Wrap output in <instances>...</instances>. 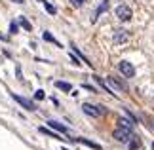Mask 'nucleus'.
Instances as JSON below:
<instances>
[{"instance_id": "dca6fc26", "label": "nucleus", "mask_w": 154, "mask_h": 150, "mask_svg": "<svg viewBox=\"0 0 154 150\" xmlns=\"http://www.w3.org/2000/svg\"><path fill=\"white\" fill-rule=\"evenodd\" d=\"M40 133H46V135H50V137H53V139H61L59 135H55L53 131H50V129H46V127H40Z\"/></svg>"}, {"instance_id": "a211bd4d", "label": "nucleus", "mask_w": 154, "mask_h": 150, "mask_svg": "<svg viewBox=\"0 0 154 150\" xmlns=\"http://www.w3.org/2000/svg\"><path fill=\"white\" fill-rule=\"evenodd\" d=\"M44 97H46V93L42 91V89H38V91H36V93H34V99H38V101H42Z\"/></svg>"}, {"instance_id": "2eb2a0df", "label": "nucleus", "mask_w": 154, "mask_h": 150, "mask_svg": "<svg viewBox=\"0 0 154 150\" xmlns=\"http://www.w3.org/2000/svg\"><path fill=\"white\" fill-rule=\"evenodd\" d=\"M44 40H46V42H51V44H55V46H61V44H59V42H57L55 38L51 36L50 32H44Z\"/></svg>"}, {"instance_id": "7ed1b4c3", "label": "nucleus", "mask_w": 154, "mask_h": 150, "mask_svg": "<svg viewBox=\"0 0 154 150\" xmlns=\"http://www.w3.org/2000/svg\"><path fill=\"white\" fill-rule=\"evenodd\" d=\"M114 139L116 141H120V142H128L129 141V137H131V129H126V127H120L118 125V129H114Z\"/></svg>"}, {"instance_id": "5701e85b", "label": "nucleus", "mask_w": 154, "mask_h": 150, "mask_svg": "<svg viewBox=\"0 0 154 150\" xmlns=\"http://www.w3.org/2000/svg\"><path fill=\"white\" fill-rule=\"evenodd\" d=\"M0 40H6V36H2V34H0Z\"/></svg>"}, {"instance_id": "39448f33", "label": "nucleus", "mask_w": 154, "mask_h": 150, "mask_svg": "<svg viewBox=\"0 0 154 150\" xmlns=\"http://www.w3.org/2000/svg\"><path fill=\"white\" fill-rule=\"evenodd\" d=\"M11 97H14L17 103L23 106V109H27V110H31V112H32V110H36V106H34L32 101H29V99H25V97H21V95H17V93H14Z\"/></svg>"}, {"instance_id": "423d86ee", "label": "nucleus", "mask_w": 154, "mask_h": 150, "mask_svg": "<svg viewBox=\"0 0 154 150\" xmlns=\"http://www.w3.org/2000/svg\"><path fill=\"white\" fill-rule=\"evenodd\" d=\"M128 38H129L128 31H116L114 32V44H124V42H128Z\"/></svg>"}, {"instance_id": "0eeeda50", "label": "nucleus", "mask_w": 154, "mask_h": 150, "mask_svg": "<svg viewBox=\"0 0 154 150\" xmlns=\"http://www.w3.org/2000/svg\"><path fill=\"white\" fill-rule=\"evenodd\" d=\"M106 80H109V84H110L112 87H116V89H122V91L126 89V84H124V82H120V80H118V78H114V76H109Z\"/></svg>"}, {"instance_id": "1a4fd4ad", "label": "nucleus", "mask_w": 154, "mask_h": 150, "mask_svg": "<svg viewBox=\"0 0 154 150\" xmlns=\"http://www.w3.org/2000/svg\"><path fill=\"white\" fill-rule=\"evenodd\" d=\"M48 125H50L51 129H57V131H61V133H69V129L65 127L63 124H59V122H55V120H50V122H48Z\"/></svg>"}, {"instance_id": "f8f14e48", "label": "nucleus", "mask_w": 154, "mask_h": 150, "mask_svg": "<svg viewBox=\"0 0 154 150\" xmlns=\"http://www.w3.org/2000/svg\"><path fill=\"white\" fill-rule=\"evenodd\" d=\"M55 87L63 89V91H72V86L69 82H55Z\"/></svg>"}, {"instance_id": "f3484780", "label": "nucleus", "mask_w": 154, "mask_h": 150, "mask_svg": "<svg viewBox=\"0 0 154 150\" xmlns=\"http://www.w3.org/2000/svg\"><path fill=\"white\" fill-rule=\"evenodd\" d=\"M19 23H21V27L25 29V31H31V29H32V27H31V23H29V21L25 19V17H21V19H19Z\"/></svg>"}, {"instance_id": "6e6552de", "label": "nucleus", "mask_w": 154, "mask_h": 150, "mask_svg": "<svg viewBox=\"0 0 154 150\" xmlns=\"http://www.w3.org/2000/svg\"><path fill=\"white\" fill-rule=\"evenodd\" d=\"M106 10H109V0H103L101 6H99V8L95 10V15H93V19H91V21H97V17L101 15V14H105Z\"/></svg>"}, {"instance_id": "20e7f679", "label": "nucleus", "mask_w": 154, "mask_h": 150, "mask_svg": "<svg viewBox=\"0 0 154 150\" xmlns=\"http://www.w3.org/2000/svg\"><path fill=\"white\" fill-rule=\"evenodd\" d=\"M118 69H120V72L126 76V78H133V76H135V67H133L129 61H120Z\"/></svg>"}, {"instance_id": "ddd939ff", "label": "nucleus", "mask_w": 154, "mask_h": 150, "mask_svg": "<svg viewBox=\"0 0 154 150\" xmlns=\"http://www.w3.org/2000/svg\"><path fill=\"white\" fill-rule=\"evenodd\" d=\"M93 78H95V82H97V84H99V86H101V87L105 89V91H106V93H112V89H110V87H109V86H106V84L103 82V78H99V76H93ZM112 95H114V93H112Z\"/></svg>"}, {"instance_id": "9b49d317", "label": "nucleus", "mask_w": 154, "mask_h": 150, "mask_svg": "<svg viewBox=\"0 0 154 150\" xmlns=\"http://www.w3.org/2000/svg\"><path fill=\"white\" fill-rule=\"evenodd\" d=\"M42 4H44V8H46V11H48L50 15H55L57 14V10H55V6H51L48 0H42Z\"/></svg>"}, {"instance_id": "b1692460", "label": "nucleus", "mask_w": 154, "mask_h": 150, "mask_svg": "<svg viewBox=\"0 0 154 150\" xmlns=\"http://www.w3.org/2000/svg\"><path fill=\"white\" fill-rule=\"evenodd\" d=\"M65 150H67V148H65Z\"/></svg>"}, {"instance_id": "9d476101", "label": "nucleus", "mask_w": 154, "mask_h": 150, "mask_svg": "<svg viewBox=\"0 0 154 150\" xmlns=\"http://www.w3.org/2000/svg\"><path fill=\"white\" fill-rule=\"evenodd\" d=\"M74 141H78V142H82V145H86V146H91V148H95V150H101V146H99L97 142H91V141H88V139H74Z\"/></svg>"}, {"instance_id": "4be33fe9", "label": "nucleus", "mask_w": 154, "mask_h": 150, "mask_svg": "<svg viewBox=\"0 0 154 150\" xmlns=\"http://www.w3.org/2000/svg\"><path fill=\"white\" fill-rule=\"evenodd\" d=\"M14 2H17V4H23V2H25V0H14Z\"/></svg>"}, {"instance_id": "f257e3e1", "label": "nucleus", "mask_w": 154, "mask_h": 150, "mask_svg": "<svg viewBox=\"0 0 154 150\" xmlns=\"http://www.w3.org/2000/svg\"><path fill=\"white\" fill-rule=\"evenodd\" d=\"M82 109H84V112L88 114V116H91V118H99V116H103V114H105L103 106H95V105H90V103H84V105H82Z\"/></svg>"}, {"instance_id": "f03ea898", "label": "nucleus", "mask_w": 154, "mask_h": 150, "mask_svg": "<svg viewBox=\"0 0 154 150\" xmlns=\"http://www.w3.org/2000/svg\"><path fill=\"white\" fill-rule=\"evenodd\" d=\"M131 8H129V6H126V4H120V6H118V8H116V17H118V19H120V21H129V19H131Z\"/></svg>"}, {"instance_id": "4468645a", "label": "nucleus", "mask_w": 154, "mask_h": 150, "mask_svg": "<svg viewBox=\"0 0 154 150\" xmlns=\"http://www.w3.org/2000/svg\"><path fill=\"white\" fill-rule=\"evenodd\" d=\"M118 124H120V127H126V129H131L133 127V124L129 122V120H126V118H120V120H118Z\"/></svg>"}, {"instance_id": "6ab92c4d", "label": "nucleus", "mask_w": 154, "mask_h": 150, "mask_svg": "<svg viewBox=\"0 0 154 150\" xmlns=\"http://www.w3.org/2000/svg\"><path fill=\"white\" fill-rule=\"evenodd\" d=\"M139 148V141L133 137V141H131V145H129V150H137Z\"/></svg>"}, {"instance_id": "412c9836", "label": "nucleus", "mask_w": 154, "mask_h": 150, "mask_svg": "<svg viewBox=\"0 0 154 150\" xmlns=\"http://www.w3.org/2000/svg\"><path fill=\"white\" fill-rule=\"evenodd\" d=\"M72 2V6H76V8H80V6H84V2L86 0H70Z\"/></svg>"}, {"instance_id": "aec40b11", "label": "nucleus", "mask_w": 154, "mask_h": 150, "mask_svg": "<svg viewBox=\"0 0 154 150\" xmlns=\"http://www.w3.org/2000/svg\"><path fill=\"white\" fill-rule=\"evenodd\" d=\"M17 29H19V27H17V23H15V21H14V23H10V32H11V34H15V32H17Z\"/></svg>"}]
</instances>
